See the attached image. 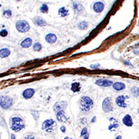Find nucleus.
I'll return each mask as SVG.
<instances>
[{"instance_id": "f257e3e1", "label": "nucleus", "mask_w": 139, "mask_h": 139, "mask_svg": "<svg viewBox=\"0 0 139 139\" xmlns=\"http://www.w3.org/2000/svg\"><path fill=\"white\" fill-rule=\"evenodd\" d=\"M66 107L67 103L65 101H58L53 105V111L57 121L60 122H66L67 121L66 116Z\"/></svg>"}, {"instance_id": "f03ea898", "label": "nucleus", "mask_w": 139, "mask_h": 139, "mask_svg": "<svg viewBox=\"0 0 139 139\" xmlns=\"http://www.w3.org/2000/svg\"><path fill=\"white\" fill-rule=\"evenodd\" d=\"M10 128L12 131L19 132L25 128V123L21 118L13 117L10 120Z\"/></svg>"}, {"instance_id": "7ed1b4c3", "label": "nucleus", "mask_w": 139, "mask_h": 139, "mask_svg": "<svg viewBox=\"0 0 139 139\" xmlns=\"http://www.w3.org/2000/svg\"><path fill=\"white\" fill-rule=\"evenodd\" d=\"M81 110L84 112H88L93 108V102L92 99L87 96H84L81 98L80 100Z\"/></svg>"}, {"instance_id": "20e7f679", "label": "nucleus", "mask_w": 139, "mask_h": 139, "mask_svg": "<svg viewBox=\"0 0 139 139\" xmlns=\"http://www.w3.org/2000/svg\"><path fill=\"white\" fill-rule=\"evenodd\" d=\"M13 104V99L7 95H0V107L2 109H9Z\"/></svg>"}, {"instance_id": "39448f33", "label": "nucleus", "mask_w": 139, "mask_h": 139, "mask_svg": "<svg viewBox=\"0 0 139 139\" xmlns=\"http://www.w3.org/2000/svg\"><path fill=\"white\" fill-rule=\"evenodd\" d=\"M56 127V124L54 120L47 119L45 121H43L42 125V129L47 133H51L55 130Z\"/></svg>"}, {"instance_id": "423d86ee", "label": "nucleus", "mask_w": 139, "mask_h": 139, "mask_svg": "<svg viewBox=\"0 0 139 139\" xmlns=\"http://www.w3.org/2000/svg\"><path fill=\"white\" fill-rule=\"evenodd\" d=\"M16 28L19 33H26L30 30V24L25 20H19L16 23Z\"/></svg>"}, {"instance_id": "0eeeda50", "label": "nucleus", "mask_w": 139, "mask_h": 139, "mask_svg": "<svg viewBox=\"0 0 139 139\" xmlns=\"http://www.w3.org/2000/svg\"><path fill=\"white\" fill-rule=\"evenodd\" d=\"M102 109L105 113H110L113 111L114 107L111 104V97H106L102 104Z\"/></svg>"}, {"instance_id": "6e6552de", "label": "nucleus", "mask_w": 139, "mask_h": 139, "mask_svg": "<svg viewBox=\"0 0 139 139\" xmlns=\"http://www.w3.org/2000/svg\"><path fill=\"white\" fill-rule=\"evenodd\" d=\"M129 99L128 96L120 95L116 98V104L122 108H125L128 107V100Z\"/></svg>"}, {"instance_id": "1a4fd4ad", "label": "nucleus", "mask_w": 139, "mask_h": 139, "mask_svg": "<svg viewBox=\"0 0 139 139\" xmlns=\"http://www.w3.org/2000/svg\"><path fill=\"white\" fill-rule=\"evenodd\" d=\"M104 3L102 1H97L93 3V9L97 13H100L104 9Z\"/></svg>"}, {"instance_id": "9d476101", "label": "nucleus", "mask_w": 139, "mask_h": 139, "mask_svg": "<svg viewBox=\"0 0 139 139\" xmlns=\"http://www.w3.org/2000/svg\"><path fill=\"white\" fill-rule=\"evenodd\" d=\"M95 84L100 87H110L113 84V82L109 80H105V79H99L97 80Z\"/></svg>"}, {"instance_id": "9b49d317", "label": "nucleus", "mask_w": 139, "mask_h": 139, "mask_svg": "<svg viewBox=\"0 0 139 139\" xmlns=\"http://www.w3.org/2000/svg\"><path fill=\"white\" fill-rule=\"evenodd\" d=\"M33 23L36 26H40V27H43L47 25V23L46 21L40 16H36L34 19H33Z\"/></svg>"}, {"instance_id": "f8f14e48", "label": "nucleus", "mask_w": 139, "mask_h": 139, "mask_svg": "<svg viewBox=\"0 0 139 139\" xmlns=\"http://www.w3.org/2000/svg\"><path fill=\"white\" fill-rule=\"evenodd\" d=\"M73 5V9L75 11V12L77 14H80L84 11V6L81 3L78 2H74L72 3Z\"/></svg>"}, {"instance_id": "ddd939ff", "label": "nucleus", "mask_w": 139, "mask_h": 139, "mask_svg": "<svg viewBox=\"0 0 139 139\" xmlns=\"http://www.w3.org/2000/svg\"><path fill=\"white\" fill-rule=\"evenodd\" d=\"M122 122L127 127H131L133 125V119H132L131 116L129 114H127L123 118Z\"/></svg>"}, {"instance_id": "4468645a", "label": "nucleus", "mask_w": 139, "mask_h": 139, "mask_svg": "<svg viewBox=\"0 0 139 139\" xmlns=\"http://www.w3.org/2000/svg\"><path fill=\"white\" fill-rule=\"evenodd\" d=\"M35 93V90L33 89V88H28V89H26L23 92V97L25 98V99H30L31 98Z\"/></svg>"}, {"instance_id": "2eb2a0df", "label": "nucleus", "mask_w": 139, "mask_h": 139, "mask_svg": "<svg viewBox=\"0 0 139 139\" xmlns=\"http://www.w3.org/2000/svg\"><path fill=\"white\" fill-rule=\"evenodd\" d=\"M45 39H46V41L48 43L53 44V43H54L56 41L57 37H56V36L55 34H53V33H48L46 36Z\"/></svg>"}, {"instance_id": "dca6fc26", "label": "nucleus", "mask_w": 139, "mask_h": 139, "mask_svg": "<svg viewBox=\"0 0 139 139\" xmlns=\"http://www.w3.org/2000/svg\"><path fill=\"white\" fill-rule=\"evenodd\" d=\"M112 85H113V88L117 91H123L126 88L125 84L124 83H121V82H115Z\"/></svg>"}, {"instance_id": "f3484780", "label": "nucleus", "mask_w": 139, "mask_h": 139, "mask_svg": "<svg viewBox=\"0 0 139 139\" xmlns=\"http://www.w3.org/2000/svg\"><path fill=\"white\" fill-rule=\"evenodd\" d=\"M32 44H33V40L28 37V38H26L23 41H22V43H20V46L24 49H26V48L30 47L32 46Z\"/></svg>"}, {"instance_id": "a211bd4d", "label": "nucleus", "mask_w": 139, "mask_h": 139, "mask_svg": "<svg viewBox=\"0 0 139 139\" xmlns=\"http://www.w3.org/2000/svg\"><path fill=\"white\" fill-rule=\"evenodd\" d=\"M10 49L9 48H2L0 49V57L2 58H5L8 57L10 55Z\"/></svg>"}, {"instance_id": "6ab92c4d", "label": "nucleus", "mask_w": 139, "mask_h": 139, "mask_svg": "<svg viewBox=\"0 0 139 139\" xmlns=\"http://www.w3.org/2000/svg\"><path fill=\"white\" fill-rule=\"evenodd\" d=\"M58 13L61 17H66L69 15V11L65 7H61L58 10Z\"/></svg>"}, {"instance_id": "aec40b11", "label": "nucleus", "mask_w": 139, "mask_h": 139, "mask_svg": "<svg viewBox=\"0 0 139 139\" xmlns=\"http://www.w3.org/2000/svg\"><path fill=\"white\" fill-rule=\"evenodd\" d=\"M88 23L87 21H82L77 24V27L81 30H85L88 28Z\"/></svg>"}, {"instance_id": "412c9836", "label": "nucleus", "mask_w": 139, "mask_h": 139, "mask_svg": "<svg viewBox=\"0 0 139 139\" xmlns=\"http://www.w3.org/2000/svg\"><path fill=\"white\" fill-rule=\"evenodd\" d=\"M2 15H3V16H4L5 18H6V19H9V18L12 16V11H11L10 9H5V10L3 11Z\"/></svg>"}, {"instance_id": "4be33fe9", "label": "nucleus", "mask_w": 139, "mask_h": 139, "mask_svg": "<svg viewBox=\"0 0 139 139\" xmlns=\"http://www.w3.org/2000/svg\"><path fill=\"white\" fill-rule=\"evenodd\" d=\"M81 136L83 137L84 138H89V134L87 131V128H84L81 131Z\"/></svg>"}, {"instance_id": "5701e85b", "label": "nucleus", "mask_w": 139, "mask_h": 139, "mask_svg": "<svg viewBox=\"0 0 139 139\" xmlns=\"http://www.w3.org/2000/svg\"><path fill=\"white\" fill-rule=\"evenodd\" d=\"M131 92L133 94L134 97H139V87H134L131 88Z\"/></svg>"}, {"instance_id": "b1692460", "label": "nucleus", "mask_w": 139, "mask_h": 139, "mask_svg": "<svg viewBox=\"0 0 139 139\" xmlns=\"http://www.w3.org/2000/svg\"><path fill=\"white\" fill-rule=\"evenodd\" d=\"M40 12H43V13H47L48 11H49V7H48V5H47L46 4L44 3V4H43V5L40 6Z\"/></svg>"}, {"instance_id": "393cba45", "label": "nucleus", "mask_w": 139, "mask_h": 139, "mask_svg": "<svg viewBox=\"0 0 139 139\" xmlns=\"http://www.w3.org/2000/svg\"><path fill=\"white\" fill-rule=\"evenodd\" d=\"M42 49V45L40 43H36L34 45H33V50L34 51H36V52H39Z\"/></svg>"}, {"instance_id": "a878e982", "label": "nucleus", "mask_w": 139, "mask_h": 139, "mask_svg": "<svg viewBox=\"0 0 139 139\" xmlns=\"http://www.w3.org/2000/svg\"><path fill=\"white\" fill-rule=\"evenodd\" d=\"M31 113H32V115L33 116L34 119H35L36 121H37L38 118H39V117H40V113H39V111H32Z\"/></svg>"}, {"instance_id": "bb28decb", "label": "nucleus", "mask_w": 139, "mask_h": 139, "mask_svg": "<svg viewBox=\"0 0 139 139\" xmlns=\"http://www.w3.org/2000/svg\"><path fill=\"white\" fill-rule=\"evenodd\" d=\"M75 88H77L78 91H80V89H81V85H80L79 83H74V84H72V87H71V89H72V91H73L74 92Z\"/></svg>"}, {"instance_id": "cd10ccee", "label": "nucleus", "mask_w": 139, "mask_h": 139, "mask_svg": "<svg viewBox=\"0 0 139 139\" xmlns=\"http://www.w3.org/2000/svg\"><path fill=\"white\" fill-rule=\"evenodd\" d=\"M8 35V31L5 30H2L0 31V36H2V37H5L6 36Z\"/></svg>"}, {"instance_id": "c85d7f7f", "label": "nucleus", "mask_w": 139, "mask_h": 139, "mask_svg": "<svg viewBox=\"0 0 139 139\" xmlns=\"http://www.w3.org/2000/svg\"><path fill=\"white\" fill-rule=\"evenodd\" d=\"M100 67V65L99 63H96L94 65H91V69H94V70H97V69H98Z\"/></svg>"}, {"instance_id": "c756f323", "label": "nucleus", "mask_w": 139, "mask_h": 139, "mask_svg": "<svg viewBox=\"0 0 139 139\" xmlns=\"http://www.w3.org/2000/svg\"><path fill=\"white\" fill-rule=\"evenodd\" d=\"M24 138H27V139H29V138H35L33 135H26V136H25L24 137Z\"/></svg>"}, {"instance_id": "7c9ffc66", "label": "nucleus", "mask_w": 139, "mask_h": 139, "mask_svg": "<svg viewBox=\"0 0 139 139\" xmlns=\"http://www.w3.org/2000/svg\"><path fill=\"white\" fill-rule=\"evenodd\" d=\"M60 130H61L62 132H65V131H66V128H65L64 126H62V127L60 128Z\"/></svg>"}, {"instance_id": "2f4dec72", "label": "nucleus", "mask_w": 139, "mask_h": 139, "mask_svg": "<svg viewBox=\"0 0 139 139\" xmlns=\"http://www.w3.org/2000/svg\"><path fill=\"white\" fill-rule=\"evenodd\" d=\"M125 63L126 65H129V66H131V67H132V65H131V64H129L130 63H129L128 61H125Z\"/></svg>"}, {"instance_id": "473e14b6", "label": "nucleus", "mask_w": 139, "mask_h": 139, "mask_svg": "<svg viewBox=\"0 0 139 139\" xmlns=\"http://www.w3.org/2000/svg\"><path fill=\"white\" fill-rule=\"evenodd\" d=\"M11 138H15V135H11Z\"/></svg>"}, {"instance_id": "72a5a7b5", "label": "nucleus", "mask_w": 139, "mask_h": 139, "mask_svg": "<svg viewBox=\"0 0 139 139\" xmlns=\"http://www.w3.org/2000/svg\"><path fill=\"white\" fill-rule=\"evenodd\" d=\"M116 138H121V136H118Z\"/></svg>"}, {"instance_id": "f704fd0d", "label": "nucleus", "mask_w": 139, "mask_h": 139, "mask_svg": "<svg viewBox=\"0 0 139 139\" xmlns=\"http://www.w3.org/2000/svg\"><path fill=\"white\" fill-rule=\"evenodd\" d=\"M16 2H20L21 0H16Z\"/></svg>"}, {"instance_id": "c9c22d12", "label": "nucleus", "mask_w": 139, "mask_h": 139, "mask_svg": "<svg viewBox=\"0 0 139 139\" xmlns=\"http://www.w3.org/2000/svg\"><path fill=\"white\" fill-rule=\"evenodd\" d=\"M138 26H139V21H138Z\"/></svg>"}, {"instance_id": "e433bc0d", "label": "nucleus", "mask_w": 139, "mask_h": 139, "mask_svg": "<svg viewBox=\"0 0 139 139\" xmlns=\"http://www.w3.org/2000/svg\"><path fill=\"white\" fill-rule=\"evenodd\" d=\"M0 7H1V5H0Z\"/></svg>"}, {"instance_id": "4c0bfd02", "label": "nucleus", "mask_w": 139, "mask_h": 139, "mask_svg": "<svg viewBox=\"0 0 139 139\" xmlns=\"http://www.w3.org/2000/svg\"><path fill=\"white\" fill-rule=\"evenodd\" d=\"M138 112H139V109H138Z\"/></svg>"}]
</instances>
